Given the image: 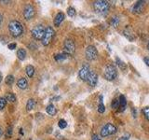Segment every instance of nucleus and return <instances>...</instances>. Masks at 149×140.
Returning <instances> with one entry per match:
<instances>
[{
    "label": "nucleus",
    "instance_id": "obj_41",
    "mask_svg": "<svg viewBox=\"0 0 149 140\" xmlns=\"http://www.w3.org/2000/svg\"><path fill=\"white\" fill-rule=\"evenodd\" d=\"M147 49H148V51H149V41H148V43H147Z\"/></svg>",
    "mask_w": 149,
    "mask_h": 140
},
{
    "label": "nucleus",
    "instance_id": "obj_35",
    "mask_svg": "<svg viewBox=\"0 0 149 140\" xmlns=\"http://www.w3.org/2000/svg\"><path fill=\"white\" fill-rule=\"evenodd\" d=\"M2 21H3V16H2V14L0 13V24L2 23Z\"/></svg>",
    "mask_w": 149,
    "mask_h": 140
},
{
    "label": "nucleus",
    "instance_id": "obj_22",
    "mask_svg": "<svg viewBox=\"0 0 149 140\" xmlns=\"http://www.w3.org/2000/svg\"><path fill=\"white\" fill-rule=\"evenodd\" d=\"M119 103H120V107L122 108V110L125 109L126 107V105H127V101H126V98L124 95H120L119 96Z\"/></svg>",
    "mask_w": 149,
    "mask_h": 140
},
{
    "label": "nucleus",
    "instance_id": "obj_17",
    "mask_svg": "<svg viewBox=\"0 0 149 140\" xmlns=\"http://www.w3.org/2000/svg\"><path fill=\"white\" fill-rule=\"evenodd\" d=\"M25 71H26V74L27 76L29 77V78H32V77L34 76L35 74V68H34V66L33 65H27L26 66V68H25Z\"/></svg>",
    "mask_w": 149,
    "mask_h": 140
},
{
    "label": "nucleus",
    "instance_id": "obj_34",
    "mask_svg": "<svg viewBox=\"0 0 149 140\" xmlns=\"http://www.w3.org/2000/svg\"><path fill=\"white\" fill-rule=\"evenodd\" d=\"M144 61L145 64H146V65L149 66V57H144Z\"/></svg>",
    "mask_w": 149,
    "mask_h": 140
},
{
    "label": "nucleus",
    "instance_id": "obj_25",
    "mask_svg": "<svg viewBox=\"0 0 149 140\" xmlns=\"http://www.w3.org/2000/svg\"><path fill=\"white\" fill-rule=\"evenodd\" d=\"M13 82H14V77L12 75L7 76V78H6V83L8 84V85H11V84H13Z\"/></svg>",
    "mask_w": 149,
    "mask_h": 140
},
{
    "label": "nucleus",
    "instance_id": "obj_19",
    "mask_svg": "<svg viewBox=\"0 0 149 140\" xmlns=\"http://www.w3.org/2000/svg\"><path fill=\"white\" fill-rule=\"evenodd\" d=\"M105 111V107L102 102V96H100V102H99V106H98V112L99 113H104Z\"/></svg>",
    "mask_w": 149,
    "mask_h": 140
},
{
    "label": "nucleus",
    "instance_id": "obj_6",
    "mask_svg": "<svg viewBox=\"0 0 149 140\" xmlns=\"http://www.w3.org/2000/svg\"><path fill=\"white\" fill-rule=\"evenodd\" d=\"M116 126L113 125L112 123H107L102 128L101 135L102 137H106V136H108V135H112L116 134Z\"/></svg>",
    "mask_w": 149,
    "mask_h": 140
},
{
    "label": "nucleus",
    "instance_id": "obj_31",
    "mask_svg": "<svg viewBox=\"0 0 149 140\" xmlns=\"http://www.w3.org/2000/svg\"><path fill=\"white\" fill-rule=\"evenodd\" d=\"M11 134H12V127L11 126H9L8 128V130H7V137H10L11 136Z\"/></svg>",
    "mask_w": 149,
    "mask_h": 140
},
{
    "label": "nucleus",
    "instance_id": "obj_3",
    "mask_svg": "<svg viewBox=\"0 0 149 140\" xmlns=\"http://www.w3.org/2000/svg\"><path fill=\"white\" fill-rule=\"evenodd\" d=\"M116 76H118V71H116V68L114 65H109L106 66L104 70V77L106 79L111 81V80H114L116 78Z\"/></svg>",
    "mask_w": 149,
    "mask_h": 140
},
{
    "label": "nucleus",
    "instance_id": "obj_2",
    "mask_svg": "<svg viewBox=\"0 0 149 140\" xmlns=\"http://www.w3.org/2000/svg\"><path fill=\"white\" fill-rule=\"evenodd\" d=\"M93 8L94 10L99 14H106L109 11L110 5L107 1L104 0H98L93 3Z\"/></svg>",
    "mask_w": 149,
    "mask_h": 140
},
{
    "label": "nucleus",
    "instance_id": "obj_29",
    "mask_svg": "<svg viewBox=\"0 0 149 140\" xmlns=\"http://www.w3.org/2000/svg\"><path fill=\"white\" fill-rule=\"evenodd\" d=\"M58 125L61 129H65V128H66V126H67V122L65 120H60Z\"/></svg>",
    "mask_w": 149,
    "mask_h": 140
},
{
    "label": "nucleus",
    "instance_id": "obj_9",
    "mask_svg": "<svg viewBox=\"0 0 149 140\" xmlns=\"http://www.w3.org/2000/svg\"><path fill=\"white\" fill-rule=\"evenodd\" d=\"M76 50V46L72 39H66L65 41V51L67 54H73Z\"/></svg>",
    "mask_w": 149,
    "mask_h": 140
},
{
    "label": "nucleus",
    "instance_id": "obj_24",
    "mask_svg": "<svg viewBox=\"0 0 149 140\" xmlns=\"http://www.w3.org/2000/svg\"><path fill=\"white\" fill-rule=\"evenodd\" d=\"M116 64H118V65L119 67L121 68L122 70H125V69H126V67H127L126 65L124 64V63H123L121 60H120V59H119L118 57H116Z\"/></svg>",
    "mask_w": 149,
    "mask_h": 140
},
{
    "label": "nucleus",
    "instance_id": "obj_27",
    "mask_svg": "<svg viewBox=\"0 0 149 140\" xmlns=\"http://www.w3.org/2000/svg\"><path fill=\"white\" fill-rule=\"evenodd\" d=\"M120 107V103H119V99H114L112 102V108L113 109H116Z\"/></svg>",
    "mask_w": 149,
    "mask_h": 140
},
{
    "label": "nucleus",
    "instance_id": "obj_5",
    "mask_svg": "<svg viewBox=\"0 0 149 140\" xmlns=\"http://www.w3.org/2000/svg\"><path fill=\"white\" fill-rule=\"evenodd\" d=\"M45 31H46V29L43 25H41V24L40 25L35 26L31 32L32 37L37 40H42V38H43L44 35H45Z\"/></svg>",
    "mask_w": 149,
    "mask_h": 140
},
{
    "label": "nucleus",
    "instance_id": "obj_32",
    "mask_svg": "<svg viewBox=\"0 0 149 140\" xmlns=\"http://www.w3.org/2000/svg\"><path fill=\"white\" fill-rule=\"evenodd\" d=\"M16 43H10V44H9V46H8V48L9 49V50H15V48H16Z\"/></svg>",
    "mask_w": 149,
    "mask_h": 140
},
{
    "label": "nucleus",
    "instance_id": "obj_33",
    "mask_svg": "<svg viewBox=\"0 0 149 140\" xmlns=\"http://www.w3.org/2000/svg\"><path fill=\"white\" fill-rule=\"evenodd\" d=\"M118 140H129V135H124L121 136L120 138H118Z\"/></svg>",
    "mask_w": 149,
    "mask_h": 140
},
{
    "label": "nucleus",
    "instance_id": "obj_14",
    "mask_svg": "<svg viewBox=\"0 0 149 140\" xmlns=\"http://www.w3.org/2000/svg\"><path fill=\"white\" fill-rule=\"evenodd\" d=\"M17 86L19 87L20 89L24 90L27 88L28 86V83H27V80L24 79V78H21L19 80L17 81Z\"/></svg>",
    "mask_w": 149,
    "mask_h": 140
},
{
    "label": "nucleus",
    "instance_id": "obj_36",
    "mask_svg": "<svg viewBox=\"0 0 149 140\" xmlns=\"http://www.w3.org/2000/svg\"><path fill=\"white\" fill-rule=\"evenodd\" d=\"M132 115H133V117H134V118H135V117H136V113H135V109H134V108H133V109H132Z\"/></svg>",
    "mask_w": 149,
    "mask_h": 140
},
{
    "label": "nucleus",
    "instance_id": "obj_8",
    "mask_svg": "<svg viewBox=\"0 0 149 140\" xmlns=\"http://www.w3.org/2000/svg\"><path fill=\"white\" fill-rule=\"evenodd\" d=\"M35 14V8L33 6H32L31 4H27L25 7H24L23 9V16L24 18H25L26 20H31L34 18Z\"/></svg>",
    "mask_w": 149,
    "mask_h": 140
},
{
    "label": "nucleus",
    "instance_id": "obj_13",
    "mask_svg": "<svg viewBox=\"0 0 149 140\" xmlns=\"http://www.w3.org/2000/svg\"><path fill=\"white\" fill-rule=\"evenodd\" d=\"M65 20V14L63 12H59L54 18V25L56 27H59L60 24L63 23V21Z\"/></svg>",
    "mask_w": 149,
    "mask_h": 140
},
{
    "label": "nucleus",
    "instance_id": "obj_15",
    "mask_svg": "<svg viewBox=\"0 0 149 140\" xmlns=\"http://www.w3.org/2000/svg\"><path fill=\"white\" fill-rule=\"evenodd\" d=\"M17 57L19 58L21 61H23L24 59H25V57H26V51H25V50H24V49H23V48L19 49V50L17 51Z\"/></svg>",
    "mask_w": 149,
    "mask_h": 140
},
{
    "label": "nucleus",
    "instance_id": "obj_7",
    "mask_svg": "<svg viewBox=\"0 0 149 140\" xmlns=\"http://www.w3.org/2000/svg\"><path fill=\"white\" fill-rule=\"evenodd\" d=\"M97 57H98L97 49L94 46H92V45L88 46V48L86 49V58L88 61H94L96 60Z\"/></svg>",
    "mask_w": 149,
    "mask_h": 140
},
{
    "label": "nucleus",
    "instance_id": "obj_12",
    "mask_svg": "<svg viewBox=\"0 0 149 140\" xmlns=\"http://www.w3.org/2000/svg\"><path fill=\"white\" fill-rule=\"evenodd\" d=\"M144 9V1H138L134 4L132 8V11L134 13H142Z\"/></svg>",
    "mask_w": 149,
    "mask_h": 140
},
{
    "label": "nucleus",
    "instance_id": "obj_16",
    "mask_svg": "<svg viewBox=\"0 0 149 140\" xmlns=\"http://www.w3.org/2000/svg\"><path fill=\"white\" fill-rule=\"evenodd\" d=\"M46 111H47V113L49 114L51 116H54V115L56 114V108L55 107L53 106V105H49V106L46 107Z\"/></svg>",
    "mask_w": 149,
    "mask_h": 140
},
{
    "label": "nucleus",
    "instance_id": "obj_20",
    "mask_svg": "<svg viewBox=\"0 0 149 140\" xmlns=\"http://www.w3.org/2000/svg\"><path fill=\"white\" fill-rule=\"evenodd\" d=\"M35 101L31 98V99L28 100V102H27V104H26V109H27L28 111L32 110V109H33V108L35 107Z\"/></svg>",
    "mask_w": 149,
    "mask_h": 140
},
{
    "label": "nucleus",
    "instance_id": "obj_10",
    "mask_svg": "<svg viewBox=\"0 0 149 140\" xmlns=\"http://www.w3.org/2000/svg\"><path fill=\"white\" fill-rule=\"evenodd\" d=\"M90 67H88V65H84L82 68L79 70V78L84 80V81H87L88 80V76L90 74Z\"/></svg>",
    "mask_w": 149,
    "mask_h": 140
},
{
    "label": "nucleus",
    "instance_id": "obj_18",
    "mask_svg": "<svg viewBox=\"0 0 149 140\" xmlns=\"http://www.w3.org/2000/svg\"><path fill=\"white\" fill-rule=\"evenodd\" d=\"M6 100L7 101H9V102L10 103H13V102H15L16 101V96H15V94L12 93H8L6 94Z\"/></svg>",
    "mask_w": 149,
    "mask_h": 140
},
{
    "label": "nucleus",
    "instance_id": "obj_21",
    "mask_svg": "<svg viewBox=\"0 0 149 140\" xmlns=\"http://www.w3.org/2000/svg\"><path fill=\"white\" fill-rule=\"evenodd\" d=\"M69 54L67 53H60V54H57L55 56V60L57 62H61V61H63L65 60V59H67V57H68Z\"/></svg>",
    "mask_w": 149,
    "mask_h": 140
},
{
    "label": "nucleus",
    "instance_id": "obj_40",
    "mask_svg": "<svg viewBox=\"0 0 149 140\" xmlns=\"http://www.w3.org/2000/svg\"><path fill=\"white\" fill-rule=\"evenodd\" d=\"M2 134H3V131H2V129H1V128H0V136H1V135H2Z\"/></svg>",
    "mask_w": 149,
    "mask_h": 140
},
{
    "label": "nucleus",
    "instance_id": "obj_1",
    "mask_svg": "<svg viewBox=\"0 0 149 140\" xmlns=\"http://www.w3.org/2000/svg\"><path fill=\"white\" fill-rule=\"evenodd\" d=\"M9 33L11 34V36L15 37H20L23 32V25L21 24V23L18 22V21H11V22L9 23Z\"/></svg>",
    "mask_w": 149,
    "mask_h": 140
},
{
    "label": "nucleus",
    "instance_id": "obj_23",
    "mask_svg": "<svg viewBox=\"0 0 149 140\" xmlns=\"http://www.w3.org/2000/svg\"><path fill=\"white\" fill-rule=\"evenodd\" d=\"M76 9H74L73 7H69L68 9H67V14H68L69 17H74V15H76Z\"/></svg>",
    "mask_w": 149,
    "mask_h": 140
},
{
    "label": "nucleus",
    "instance_id": "obj_4",
    "mask_svg": "<svg viewBox=\"0 0 149 140\" xmlns=\"http://www.w3.org/2000/svg\"><path fill=\"white\" fill-rule=\"evenodd\" d=\"M54 34H55L54 29H53L51 26H48L46 28L45 35L43 38H42V44H43L44 46H48V45L51 43L52 37H54Z\"/></svg>",
    "mask_w": 149,
    "mask_h": 140
},
{
    "label": "nucleus",
    "instance_id": "obj_11",
    "mask_svg": "<svg viewBox=\"0 0 149 140\" xmlns=\"http://www.w3.org/2000/svg\"><path fill=\"white\" fill-rule=\"evenodd\" d=\"M87 82H88V85L91 86V87L96 86V84L98 82V76H97L96 73H94V72L91 71L90 76H88V78Z\"/></svg>",
    "mask_w": 149,
    "mask_h": 140
},
{
    "label": "nucleus",
    "instance_id": "obj_37",
    "mask_svg": "<svg viewBox=\"0 0 149 140\" xmlns=\"http://www.w3.org/2000/svg\"><path fill=\"white\" fill-rule=\"evenodd\" d=\"M92 140H101V139H99V138L97 137V135H94L93 137H92Z\"/></svg>",
    "mask_w": 149,
    "mask_h": 140
},
{
    "label": "nucleus",
    "instance_id": "obj_39",
    "mask_svg": "<svg viewBox=\"0 0 149 140\" xmlns=\"http://www.w3.org/2000/svg\"><path fill=\"white\" fill-rule=\"evenodd\" d=\"M2 79H3V78H2V74H1V73H0V82L2 81Z\"/></svg>",
    "mask_w": 149,
    "mask_h": 140
},
{
    "label": "nucleus",
    "instance_id": "obj_30",
    "mask_svg": "<svg viewBox=\"0 0 149 140\" xmlns=\"http://www.w3.org/2000/svg\"><path fill=\"white\" fill-rule=\"evenodd\" d=\"M143 112H144V117L146 118V120L149 121V107H144L143 109Z\"/></svg>",
    "mask_w": 149,
    "mask_h": 140
},
{
    "label": "nucleus",
    "instance_id": "obj_28",
    "mask_svg": "<svg viewBox=\"0 0 149 140\" xmlns=\"http://www.w3.org/2000/svg\"><path fill=\"white\" fill-rule=\"evenodd\" d=\"M7 105V100L4 97H0V110H2L3 108L6 107Z\"/></svg>",
    "mask_w": 149,
    "mask_h": 140
},
{
    "label": "nucleus",
    "instance_id": "obj_26",
    "mask_svg": "<svg viewBox=\"0 0 149 140\" xmlns=\"http://www.w3.org/2000/svg\"><path fill=\"white\" fill-rule=\"evenodd\" d=\"M118 23H119V19H118V17H113L112 18V21H111V25L112 26H114V27H116L118 25Z\"/></svg>",
    "mask_w": 149,
    "mask_h": 140
},
{
    "label": "nucleus",
    "instance_id": "obj_38",
    "mask_svg": "<svg viewBox=\"0 0 149 140\" xmlns=\"http://www.w3.org/2000/svg\"><path fill=\"white\" fill-rule=\"evenodd\" d=\"M20 134H21V135H23V129H20Z\"/></svg>",
    "mask_w": 149,
    "mask_h": 140
}]
</instances>
